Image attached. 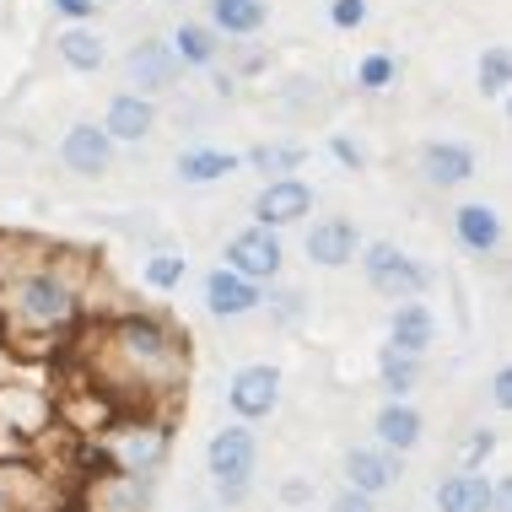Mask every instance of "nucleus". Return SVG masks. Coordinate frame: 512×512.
Masks as SVG:
<instances>
[{
  "label": "nucleus",
  "mask_w": 512,
  "mask_h": 512,
  "mask_svg": "<svg viewBox=\"0 0 512 512\" xmlns=\"http://www.w3.org/2000/svg\"><path fill=\"white\" fill-rule=\"evenodd\" d=\"M0 313L22 335H65L81 318V292L60 265H27L0 281Z\"/></svg>",
  "instance_id": "obj_1"
},
{
  "label": "nucleus",
  "mask_w": 512,
  "mask_h": 512,
  "mask_svg": "<svg viewBox=\"0 0 512 512\" xmlns=\"http://www.w3.org/2000/svg\"><path fill=\"white\" fill-rule=\"evenodd\" d=\"M108 356L130 372V383H141V389H168V383L184 378V340L168 329V318L157 313H119L114 324H108Z\"/></svg>",
  "instance_id": "obj_2"
},
{
  "label": "nucleus",
  "mask_w": 512,
  "mask_h": 512,
  "mask_svg": "<svg viewBox=\"0 0 512 512\" xmlns=\"http://www.w3.org/2000/svg\"><path fill=\"white\" fill-rule=\"evenodd\" d=\"M205 469H211V486L221 507H243L254 491V469H259V437L248 421H232L205 442Z\"/></svg>",
  "instance_id": "obj_3"
},
{
  "label": "nucleus",
  "mask_w": 512,
  "mask_h": 512,
  "mask_svg": "<svg viewBox=\"0 0 512 512\" xmlns=\"http://www.w3.org/2000/svg\"><path fill=\"white\" fill-rule=\"evenodd\" d=\"M173 453V432L168 421H124L108 432L103 459H108V480H146L168 464Z\"/></svg>",
  "instance_id": "obj_4"
},
{
  "label": "nucleus",
  "mask_w": 512,
  "mask_h": 512,
  "mask_svg": "<svg viewBox=\"0 0 512 512\" xmlns=\"http://www.w3.org/2000/svg\"><path fill=\"white\" fill-rule=\"evenodd\" d=\"M356 265H362L372 292L389 297V302H410V297H421L426 286H432V270H426L421 259H410L405 248L389 243V238L362 243V248H356Z\"/></svg>",
  "instance_id": "obj_5"
},
{
  "label": "nucleus",
  "mask_w": 512,
  "mask_h": 512,
  "mask_svg": "<svg viewBox=\"0 0 512 512\" xmlns=\"http://www.w3.org/2000/svg\"><path fill=\"white\" fill-rule=\"evenodd\" d=\"M119 65H124V87L141 92V98H168V92H178V81H184V65L168 49V38H135Z\"/></svg>",
  "instance_id": "obj_6"
},
{
  "label": "nucleus",
  "mask_w": 512,
  "mask_h": 512,
  "mask_svg": "<svg viewBox=\"0 0 512 512\" xmlns=\"http://www.w3.org/2000/svg\"><path fill=\"white\" fill-rule=\"evenodd\" d=\"M221 259H227V270H238L243 281H254V286H270V281H281V265H286V243H281V232H270V227H243V232H232L227 248H221Z\"/></svg>",
  "instance_id": "obj_7"
},
{
  "label": "nucleus",
  "mask_w": 512,
  "mask_h": 512,
  "mask_svg": "<svg viewBox=\"0 0 512 512\" xmlns=\"http://www.w3.org/2000/svg\"><path fill=\"white\" fill-rule=\"evenodd\" d=\"M313 205H318V195H313V184L302 173L265 178L259 195H254V221H259V227H270V232H286V227H297V221H308Z\"/></svg>",
  "instance_id": "obj_8"
},
{
  "label": "nucleus",
  "mask_w": 512,
  "mask_h": 512,
  "mask_svg": "<svg viewBox=\"0 0 512 512\" xmlns=\"http://www.w3.org/2000/svg\"><path fill=\"white\" fill-rule=\"evenodd\" d=\"M227 410H232V421H270L275 410H281V367H270V362H248L232 372V383H227Z\"/></svg>",
  "instance_id": "obj_9"
},
{
  "label": "nucleus",
  "mask_w": 512,
  "mask_h": 512,
  "mask_svg": "<svg viewBox=\"0 0 512 512\" xmlns=\"http://www.w3.org/2000/svg\"><path fill=\"white\" fill-rule=\"evenodd\" d=\"M54 157H60V168H65V173H76V178H108V173H114L119 146L108 141V130H103L98 119H76L71 130L60 135Z\"/></svg>",
  "instance_id": "obj_10"
},
{
  "label": "nucleus",
  "mask_w": 512,
  "mask_h": 512,
  "mask_svg": "<svg viewBox=\"0 0 512 512\" xmlns=\"http://www.w3.org/2000/svg\"><path fill=\"white\" fill-rule=\"evenodd\" d=\"M103 130H108V141L114 146H141V141H151L157 135V124H162V108H157V98H141V92H114V98L103 103Z\"/></svg>",
  "instance_id": "obj_11"
},
{
  "label": "nucleus",
  "mask_w": 512,
  "mask_h": 512,
  "mask_svg": "<svg viewBox=\"0 0 512 512\" xmlns=\"http://www.w3.org/2000/svg\"><path fill=\"white\" fill-rule=\"evenodd\" d=\"M362 243L367 238L351 216H318L308 227V238H302V254H308L318 270H345V265H356V248Z\"/></svg>",
  "instance_id": "obj_12"
},
{
  "label": "nucleus",
  "mask_w": 512,
  "mask_h": 512,
  "mask_svg": "<svg viewBox=\"0 0 512 512\" xmlns=\"http://www.w3.org/2000/svg\"><path fill=\"white\" fill-rule=\"evenodd\" d=\"M415 173H421L432 189H459L480 173V157H475L469 141H421V151H415Z\"/></svg>",
  "instance_id": "obj_13"
},
{
  "label": "nucleus",
  "mask_w": 512,
  "mask_h": 512,
  "mask_svg": "<svg viewBox=\"0 0 512 512\" xmlns=\"http://www.w3.org/2000/svg\"><path fill=\"white\" fill-rule=\"evenodd\" d=\"M399 480H405V459L389 448H378V442H356V448L345 453V486L383 496V491H394Z\"/></svg>",
  "instance_id": "obj_14"
},
{
  "label": "nucleus",
  "mask_w": 512,
  "mask_h": 512,
  "mask_svg": "<svg viewBox=\"0 0 512 512\" xmlns=\"http://www.w3.org/2000/svg\"><path fill=\"white\" fill-rule=\"evenodd\" d=\"M200 292H205V313L211 318H248V313H259V302H265V286L243 281V275L227 270V265L205 270Z\"/></svg>",
  "instance_id": "obj_15"
},
{
  "label": "nucleus",
  "mask_w": 512,
  "mask_h": 512,
  "mask_svg": "<svg viewBox=\"0 0 512 512\" xmlns=\"http://www.w3.org/2000/svg\"><path fill=\"white\" fill-rule=\"evenodd\" d=\"M421 437H426V415L415 410L410 399H383L378 415H372V442L405 459V453L421 448Z\"/></svg>",
  "instance_id": "obj_16"
},
{
  "label": "nucleus",
  "mask_w": 512,
  "mask_h": 512,
  "mask_svg": "<svg viewBox=\"0 0 512 512\" xmlns=\"http://www.w3.org/2000/svg\"><path fill=\"white\" fill-rule=\"evenodd\" d=\"M507 238V227H502V211L486 200H469L453 211V243L464 248V254H475V259H491L496 248H502Z\"/></svg>",
  "instance_id": "obj_17"
},
{
  "label": "nucleus",
  "mask_w": 512,
  "mask_h": 512,
  "mask_svg": "<svg viewBox=\"0 0 512 512\" xmlns=\"http://www.w3.org/2000/svg\"><path fill=\"white\" fill-rule=\"evenodd\" d=\"M168 49L178 54V65H184V71H216L221 54H227V38H221L205 17H184L168 33Z\"/></svg>",
  "instance_id": "obj_18"
},
{
  "label": "nucleus",
  "mask_w": 512,
  "mask_h": 512,
  "mask_svg": "<svg viewBox=\"0 0 512 512\" xmlns=\"http://www.w3.org/2000/svg\"><path fill=\"white\" fill-rule=\"evenodd\" d=\"M54 54H60L65 71L98 76L108 65V38L98 33V22H65L60 33H54Z\"/></svg>",
  "instance_id": "obj_19"
},
{
  "label": "nucleus",
  "mask_w": 512,
  "mask_h": 512,
  "mask_svg": "<svg viewBox=\"0 0 512 512\" xmlns=\"http://www.w3.org/2000/svg\"><path fill=\"white\" fill-rule=\"evenodd\" d=\"M238 168H243V151H227V146H211V141L184 146V151H178V162H173L178 184H189V189L221 184V178H232Z\"/></svg>",
  "instance_id": "obj_20"
},
{
  "label": "nucleus",
  "mask_w": 512,
  "mask_h": 512,
  "mask_svg": "<svg viewBox=\"0 0 512 512\" xmlns=\"http://www.w3.org/2000/svg\"><path fill=\"white\" fill-rule=\"evenodd\" d=\"M491 496H496V475H486V469H453V475L437 480L432 502L437 512H491Z\"/></svg>",
  "instance_id": "obj_21"
},
{
  "label": "nucleus",
  "mask_w": 512,
  "mask_h": 512,
  "mask_svg": "<svg viewBox=\"0 0 512 512\" xmlns=\"http://www.w3.org/2000/svg\"><path fill=\"white\" fill-rule=\"evenodd\" d=\"M389 345H394V351H410V356H426L437 345V313L426 308L421 297L394 302V313H389Z\"/></svg>",
  "instance_id": "obj_22"
},
{
  "label": "nucleus",
  "mask_w": 512,
  "mask_h": 512,
  "mask_svg": "<svg viewBox=\"0 0 512 512\" xmlns=\"http://www.w3.org/2000/svg\"><path fill=\"white\" fill-rule=\"evenodd\" d=\"M205 22L221 38H259L270 27V0H205Z\"/></svg>",
  "instance_id": "obj_23"
},
{
  "label": "nucleus",
  "mask_w": 512,
  "mask_h": 512,
  "mask_svg": "<svg viewBox=\"0 0 512 512\" xmlns=\"http://www.w3.org/2000/svg\"><path fill=\"white\" fill-rule=\"evenodd\" d=\"M426 356H410V351H394V345H378V389L383 399H410L421 389V367Z\"/></svg>",
  "instance_id": "obj_24"
},
{
  "label": "nucleus",
  "mask_w": 512,
  "mask_h": 512,
  "mask_svg": "<svg viewBox=\"0 0 512 512\" xmlns=\"http://www.w3.org/2000/svg\"><path fill=\"white\" fill-rule=\"evenodd\" d=\"M308 162V146L302 141H259L243 151V168H254L259 178H286V173H302Z\"/></svg>",
  "instance_id": "obj_25"
},
{
  "label": "nucleus",
  "mask_w": 512,
  "mask_h": 512,
  "mask_svg": "<svg viewBox=\"0 0 512 512\" xmlns=\"http://www.w3.org/2000/svg\"><path fill=\"white\" fill-rule=\"evenodd\" d=\"M399 76H405V60H399L394 49H367L362 60H356V87H362L367 98H383V92H394Z\"/></svg>",
  "instance_id": "obj_26"
},
{
  "label": "nucleus",
  "mask_w": 512,
  "mask_h": 512,
  "mask_svg": "<svg viewBox=\"0 0 512 512\" xmlns=\"http://www.w3.org/2000/svg\"><path fill=\"white\" fill-rule=\"evenodd\" d=\"M475 87H480V98H491V103H502L512 92V49L507 44H486V49H480Z\"/></svg>",
  "instance_id": "obj_27"
},
{
  "label": "nucleus",
  "mask_w": 512,
  "mask_h": 512,
  "mask_svg": "<svg viewBox=\"0 0 512 512\" xmlns=\"http://www.w3.org/2000/svg\"><path fill=\"white\" fill-rule=\"evenodd\" d=\"M38 475L22 464H0V512H38Z\"/></svg>",
  "instance_id": "obj_28"
},
{
  "label": "nucleus",
  "mask_w": 512,
  "mask_h": 512,
  "mask_svg": "<svg viewBox=\"0 0 512 512\" xmlns=\"http://www.w3.org/2000/svg\"><path fill=\"white\" fill-rule=\"evenodd\" d=\"M184 275H189V259L184 254H168V248H162V254H151L146 265H141V281L151 286V292H178V286H184Z\"/></svg>",
  "instance_id": "obj_29"
},
{
  "label": "nucleus",
  "mask_w": 512,
  "mask_h": 512,
  "mask_svg": "<svg viewBox=\"0 0 512 512\" xmlns=\"http://www.w3.org/2000/svg\"><path fill=\"white\" fill-rule=\"evenodd\" d=\"M259 308H270V318L275 324H302V313H308V297L297 292V286H281V281H270L265 286V302H259Z\"/></svg>",
  "instance_id": "obj_30"
},
{
  "label": "nucleus",
  "mask_w": 512,
  "mask_h": 512,
  "mask_svg": "<svg viewBox=\"0 0 512 512\" xmlns=\"http://www.w3.org/2000/svg\"><path fill=\"white\" fill-rule=\"evenodd\" d=\"M496 448H502V426H469V437L459 448V469H480Z\"/></svg>",
  "instance_id": "obj_31"
},
{
  "label": "nucleus",
  "mask_w": 512,
  "mask_h": 512,
  "mask_svg": "<svg viewBox=\"0 0 512 512\" xmlns=\"http://www.w3.org/2000/svg\"><path fill=\"white\" fill-rule=\"evenodd\" d=\"M372 17V0H329V27L335 33H356Z\"/></svg>",
  "instance_id": "obj_32"
},
{
  "label": "nucleus",
  "mask_w": 512,
  "mask_h": 512,
  "mask_svg": "<svg viewBox=\"0 0 512 512\" xmlns=\"http://www.w3.org/2000/svg\"><path fill=\"white\" fill-rule=\"evenodd\" d=\"M329 157H335L345 173H362V168H367V151L356 146L351 135H329Z\"/></svg>",
  "instance_id": "obj_33"
},
{
  "label": "nucleus",
  "mask_w": 512,
  "mask_h": 512,
  "mask_svg": "<svg viewBox=\"0 0 512 512\" xmlns=\"http://www.w3.org/2000/svg\"><path fill=\"white\" fill-rule=\"evenodd\" d=\"M49 11H54V17H65V22H98L103 0H49Z\"/></svg>",
  "instance_id": "obj_34"
},
{
  "label": "nucleus",
  "mask_w": 512,
  "mask_h": 512,
  "mask_svg": "<svg viewBox=\"0 0 512 512\" xmlns=\"http://www.w3.org/2000/svg\"><path fill=\"white\" fill-rule=\"evenodd\" d=\"M491 405H496V415L512 410V367L507 362H496V372H491Z\"/></svg>",
  "instance_id": "obj_35"
},
{
  "label": "nucleus",
  "mask_w": 512,
  "mask_h": 512,
  "mask_svg": "<svg viewBox=\"0 0 512 512\" xmlns=\"http://www.w3.org/2000/svg\"><path fill=\"white\" fill-rule=\"evenodd\" d=\"M329 512H378V496H367V491L345 486V491H335V502H329Z\"/></svg>",
  "instance_id": "obj_36"
},
{
  "label": "nucleus",
  "mask_w": 512,
  "mask_h": 512,
  "mask_svg": "<svg viewBox=\"0 0 512 512\" xmlns=\"http://www.w3.org/2000/svg\"><path fill=\"white\" fill-rule=\"evenodd\" d=\"M281 502H286V507L313 502V480H302V475H297V480H286V486H281Z\"/></svg>",
  "instance_id": "obj_37"
},
{
  "label": "nucleus",
  "mask_w": 512,
  "mask_h": 512,
  "mask_svg": "<svg viewBox=\"0 0 512 512\" xmlns=\"http://www.w3.org/2000/svg\"><path fill=\"white\" fill-rule=\"evenodd\" d=\"M168 6H184V0H168Z\"/></svg>",
  "instance_id": "obj_38"
},
{
  "label": "nucleus",
  "mask_w": 512,
  "mask_h": 512,
  "mask_svg": "<svg viewBox=\"0 0 512 512\" xmlns=\"http://www.w3.org/2000/svg\"><path fill=\"white\" fill-rule=\"evenodd\" d=\"M200 512H211V507H200Z\"/></svg>",
  "instance_id": "obj_39"
}]
</instances>
